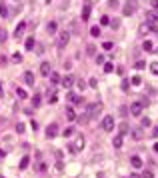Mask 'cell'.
<instances>
[{
  "instance_id": "cell-1",
  "label": "cell",
  "mask_w": 158,
  "mask_h": 178,
  "mask_svg": "<svg viewBox=\"0 0 158 178\" xmlns=\"http://www.w3.org/2000/svg\"><path fill=\"white\" fill-rule=\"evenodd\" d=\"M102 110H104V104L102 102H92L90 106H88V110H86V114H88V118H96Z\"/></svg>"
},
{
  "instance_id": "cell-2",
  "label": "cell",
  "mask_w": 158,
  "mask_h": 178,
  "mask_svg": "<svg viewBox=\"0 0 158 178\" xmlns=\"http://www.w3.org/2000/svg\"><path fill=\"white\" fill-rule=\"evenodd\" d=\"M148 104V100H140V102H132L130 104V108H128V112L132 114V116H140L142 114V108Z\"/></svg>"
},
{
  "instance_id": "cell-3",
  "label": "cell",
  "mask_w": 158,
  "mask_h": 178,
  "mask_svg": "<svg viewBox=\"0 0 158 178\" xmlns=\"http://www.w3.org/2000/svg\"><path fill=\"white\" fill-rule=\"evenodd\" d=\"M136 8H138L136 0H126L124 8H122V14H124V16H132V14L136 12Z\"/></svg>"
},
{
  "instance_id": "cell-4",
  "label": "cell",
  "mask_w": 158,
  "mask_h": 178,
  "mask_svg": "<svg viewBox=\"0 0 158 178\" xmlns=\"http://www.w3.org/2000/svg\"><path fill=\"white\" fill-rule=\"evenodd\" d=\"M84 148V136H76V142H72V144H68V150L72 152V154H76L78 150Z\"/></svg>"
},
{
  "instance_id": "cell-5",
  "label": "cell",
  "mask_w": 158,
  "mask_h": 178,
  "mask_svg": "<svg viewBox=\"0 0 158 178\" xmlns=\"http://www.w3.org/2000/svg\"><path fill=\"white\" fill-rule=\"evenodd\" d=\"M100 126H102V130H106V132H110V130H114V116H104L102 118V122H100Z\"/></svg>"
},
{
  "instance_id": "cell-6",
  "label": "cell",
  "mask_w": 158,
  "mask_h": 178,
  "mask_svg": "<svg viewBox=\"0 0 158 178\" xmlns=\"http://www.w3.org/2000/svg\"><path fill=\"white\" fill-rule=\"evenodd\" d=\"M68 40H70V34H68L66 30H64V32H60V34H58V48H66Z\"/></svg>"
},
{
  "instance_id": "cell-7",
  "label": "cell",
  "mask_w": 158,
  "mask_h": 178,
  "mask_svg": "<svg viewBox=\"0 0 158 178\" xmlns=\"http://www.w3.org/2000/svg\"><path fill=\"white\" fill-rule=\"evenodd\" d=\"M56 134H58V124L56 122L48 124V128H46V136H48V138H54Z\"/></svg>"
},
{
  "instance_id": "cell-8",
  "label": "cell",
  "mask_w": 158,
  "mask_h": 178,
  "mask_svg": "<svg viewBox=\"0 0 158 178\" xmlns=\"http://www.w3.org/2000/svg\"><path fill=\"white\" fill-rule=\"evenodd\" d=\"M146 22L148 24H158V12L156 10H148L146 12Z\"/></svg>"
},
{
  "instance_id": "cell-9",
  "label": "cell",
  "mask_w": 158,
  "mask_h": 178,
  "mask_svg": "<svg viewBox=\"0 0 158 178\" xmlns=\"http://www.w3.org/2000/svg\"><path fill=\"white\" fill-rule=\"evenodd\" d=\"M24 82H26L28 86H34L36 78H34V74H32V72H24Z\"/></svg>"
},
{
  "instance_id": "cell-10",
  "label": "cell",
  "mask_w": 158,
  "mask_h": 178,
  "mask_svg": "<svg viewBox=\"0 0 158 178\" xmlns=\"http://www.w3.org/2000/svg\"><path fill=\"white\" fill-rule=\"evenodd\" d=\"M88 16H90V2H86V4H84V8H82V22H86V20H88Z\"/></svg>"
},
{
  "instance_id": "cell-11",
  "label": "cell",
  "mask_w": 158,
  "mask_h": 178,
  "mask_svg": "<svg viewBox=\"0 0 158 178\" xmlns=\"http://www.w3.org/2000/svg\"><path fill=\"white\" fill-rule=\"evenodd\" d=\"M138 32H140V34H144V36H146L148 32H152V28H150V24H148V22H142V24H140V26H138Z\"/></svg>"
},
{
  "instance_id": "cell-12",
  "label": "cell",
  "mask_w": 158,
  "mask_h": 178,
  "mask_svg": "<svg viewBox=\"0 0 158 178\" xmlns=\"http://www.w3.org/2000/svg\"><path fill=\"white\" fill-rule=\"evenodd\" d=\"M60 84H62L64 88H70V86L74 84V78H72V76H64L62 80H60Z\"/></svg>"
},
{
  "instance_id": "cell-13",
  "label": "cell",
  "mask_w": 158,
  "mask_h": 178,
  "mask_svg": "<svg viewBox=\"0 0 158 178\" xmlns=\"http://www.w3.org/2000/svg\"><path fill=\"white\" fill-rule=\"evenodd\" d=\"M50 72H52V70H50V64H48V62H42V64H40V74H42V76H48Z\"/></svg>"
},
{
  "instance_id": "cell-14",
  "label": "cell",
  "mask_w": 158,
  "mask_h": 178,
  "mask_svg": "<svg viewBox=\"0 0 158 178\" xmlns=\"http://www.w3.org/2000/svg\"><path fill=\"white\" fill-rule=\"evenodd\" d=\"M122 140H124V136H122V134H116V136H114V140H112L114 148H122Z\"/></svg>"
},
{
  "instance_id": "cell-15",
  "label": "cell",
  "mask_w": 158,
  "mask_h": 178,
  "mask_svg": "<svg viewBox=\"0 0 158 178\" xmlns=\"http://www.w3.org/2000/svg\"><path fill=\"white\" fill-rule=\"evenodd\" d=\"M130 164L134 168H140L142 166V158H140V156H130Z\"/></svg>"
},
{
  "instance_id": "cell-16",
  "label": "cell",
  "mask_w": 158,
  "mask_h": 178,
  "mask_svg": "<svg viewBox=\"0 0 158 178\" xmlns=\"http://www.w3.org/2000/svg\"><path fill=\"white\" fill-rule=\"evenodd\" d=\"M24 28H26V22H20L18 26H16V30H14V36H16V38H20L22 32H24Z\"/></svg>"
},
{
  "instance_id": "cell-17",
  "label": "cell",
  "mask_w": 158,
  "mask_h": 178,
  "mask_svg": "<svg viewBox=\"0 0 158 178\" xmlns=\"http://www.w3.org/2000/svg\"><path fill=\"white\" fill-rule=\"evenodd\" d=\"M34 46H36V40H34V36H28V38H26V50H32Z\"/></svg>"
},
{
  "instance_id": "cell-18",
  "label": "cell",
  "mask_w": 158,
  "mask_h": 178,
  "mask_svg": "<svg viewBox=\"0 0 158 178\" xmlns=\"http://www.w3.org/2000/svg\"><path fill=\"white\" fill-rule=\"evenodd\" d=\"M30 164V156H22V160H20V170H26Z\"/></svg>"
},
{
  "instance_id": "cell-19",
  "label": "cell",
  "mask_w": 158,
  "mask_h": 178,
  "mask_svg": "<svg viewBox=\"0 0 158 178\" xmlns=\"http://www.w3.org/2000/svg\"><path fill=\"white\" fill-rule=\"evenodd\" d=\"M40 102H42V96H40V94H34V96H32V106H34V108H38Z\"/></svg>"
},
{
  "instance_id": "cell-20",
  "label": "cell",
  "mask_w": 158,
  "mask_h": 178,
  "mask_svg": "<svg viewBox=\"0 0 158 178\" xmlns=\"http://www.w3.org/2000/svg\"><path fill=\"white\" fill-rule=\"evenodd\" d=\"M0 16H2V18H6V16H8V8H6V4H4V2H0Z\"/></svg>"
},
{
  "instance_id": "cell-21",
  "label": "cell",
  "mask_w": 158,
  "mask_h": 178,
  "mask_svg": "<svg viewBox=\"0 0 158 178\" xmlns=\"http://www.w3.org/2000/svg\"><path fill=\"white\" fill-rule=\"evenodd\" d=\"M66 118L68 120H76V112L72 110V108H66Z\"/></svg>"
},
{
  "instance_id": "cell-22",
  "label": "cell",
  "mask_w": 158,
  "mask_h": 178,
  "mask_svg": "<svg viewBox=\"0 0 158 178\" xmlns=\"http://www.w3.org/2000/svg\"><path fill=\"white\" fill-rule=\"evenodd\" d=\"M72 134H74V128H72V126H68L66 130H62V136H64V138H68V136H72Z\"/></svg>"
},
{
  "instance_id": "cell-23",
  "label": "cell",
  "mask_w": 158,
  "mask_h": 178,
  "mask_svg": "<svg viewBox=\"0 0 158 178\" xmlns=\"http://www.w3.org/2000/svg\"><path fill=\"white\" fill-rule=\"evenodd\" d=\"M112 70H114V64H112V62H106V64H104V72H106V74H110Z\"/></svg>"
},
{
  "instance_id": "cell-24",
  "label": "cell",
  "mask_w": 158,
  "mask_h": 178,
  "mask_svg": "<svg viewBox=\"0 0 158 178\" xmlns=\"http://www.w3.org/2000/svg\"><path fill=\"white\" fill-rule=\"evenodd\" d=\"M48 76H50V80H52V84H56V82H60V76H58L56 72H50Z\"/></svg>"
},
{
  "instance_id": "cell-25",
  "label": "cell",
  "mask_w": 158,
  "mask_h": 178,
  "mask_svg": "<svg viewBox=\"0 0 158 178\" xmlns=\"http://www.w3.org/2000/svg\"><path fill=\"white\" fill-rule=\"evenodd\" d=\"M142 48H144L146 52H152V42H150V40H144V44H142Z\"/></svg>"
},
{
  "instance_id": "cell-26",
  "label": "cell",
  "mask_w": 158,
  "mask_h": 178,
  "mask_svg": "<svg viewBox=\"0 0 158 178\" xmlns=\"http://www.w3.org/2000/svg\"><path fill=\"white\" fill-rule=\"evenodd\" d=\"M150 72H152L154 76H158V62H152V64H150Z\"/></svg>"
},
{
  "instance_id": "cell-27",
  "label": "cell",
  "mask_w": 158,
  "mask_h": 178,
  "mask_svg": "<svg viewBox=\"0 0 158 178\" xmlns=\"http://www.w3.org/2000/svg\"><path fill=\"white\" fill-rule=\"evenodd\" d=\"M118 134H122V136H124V134H128V124H126V122L120 124V132H118Z\"/></svg>"
},
{
  "instance_id": "cell-28",
  "label": "cell",
  "mask_w": 158,
  "mask_h": 178,
  "mask_svg": "<svg viewBox=\"0 0 158 178\" xmlns=\"http://www.w3.org/2000/svg\"><path fill=\"white\" fill-rule=\"evenodd\" d=\"M90 34H92V36H100V26H92Z\"/></svg>"
},
{
  "instance_id": "cell-29",
  "label": "cell",
  "mask_w": 158,
  "mask_h": 178,
  "mask_svg": "<svg viewBox=\"0 0 158 178\" xmlns=\"http://www.w3.org/2000/svg\"><path fill=\"white\" fill-rule=\"evenodd\" d=\"M134 68H136V70H144V68H146V62H142V60H138V62H136V64H134Z\"/></svg>"
},
{
  "instance_id": "cell-30",
  "label": "cell",
  "mask_w": 158,
  "mask_h": 178,
  "mask_svg": "<svg viewBox=\"0 0 158 178\" xmlns=\"http://www.w3.org/2000/svg\"><path fill=\"white\" fill-rule=\"evenodd\" d=\"M130 82H132L134 86H140V84H142V78H140V76H132V80H130Z\"/></svg>"
},
{
  "instance_id": "cell-31",
  "label": "cell",
  "mask_w": 158,
  "mask_h": 178,
  "mask_svg": "<svg viewBox=\"0 0 158 178\" xmlns=\"http://www.w3.org/2000/svg\"><path fill=\"white\" fill-rule=\"evenodd\" d=\"M16 94H18V98H26V96H28L24 88H16Z\"/></svg>"
},
{
  "instance_id": "cell-32",
  "label": "cell",
  "mask_w": 158,
  "mask_h": 178,
  "mask_svg": "<svg viewBox=\"0 0 158 178\" xmlns=\"http://www.w3.org/2000/svg\"><path fill=\"white\" fill-rule=\"evenodd\" d=\"M94 52H96V48H94L92 44H88V46H86V54H88V56H94Z\"/></svg>"
},
{
  "instance_id": "cell-33",
  "label": "cell",
  "mask_w": 158,
  "mask_h": 178,
  "mask_svg": "<svg viewBox=\"0 0 158 178\" xmlns=\"http://www.w3.org/2000/svg\"><path fill=\"white\" fill-rule=\"evenodd\" d=\"M88 86H90V88H98V80H96V78H90V80H88Z\"/></svg>"
},
{
  "instance_id": "cell-34",
  "label": "cell",
  "mask_w": 158,
  "mask_h": 178,
  "mask_svg": "<svg viewBox=\"0 0 158 178\" xmlns=\"http://www.w3.org/2000/svg\"><path fill=\"white\" fill-rule=\"evenodd\" d=\"M56 28H58V26H56V22H50V24H48V32H50V34H54V32H56Z\"/></svg>"
},
{
  "instance_id": "cell-35",
  "label": "cell",
  "mask_w": 158,
  "mask_h": 178,
  "mask_svg": "<svg viewBox=\"0 0 158 178\" xmlns=\"http://www.w3.org/2000/svg\"><path fill=\"white\" fill-rule=\"evenodd\" d=\"M100 24H102V26H108V24H110V16H102Z\"/></svg>"
},
{
  "instance_id": "cell-36",
  "label": "cell",
  "mask_w": 158,
  "mask_h": 178,
  "mask_svg": "<svg viewBox=\"0 0 158 178\" xmlns=\"http://www.w3.org/2000/svg\"><path fill=\"white\" fill-rule=\"evenodd\" d=\"M66 100L68 102H74V100H76V94H74V92H68V94H66Z\"/></svg>"
},
{
  "instance_id": "cell-37",
  "label": "cell",
  "mask_w": 158,
  "mask_h": 178,
  "mask_svg": "<svg viewBox=\"0 0 158 178\" xmlns=\"http://www.w3.org/2000/svg\"><path fill=\"white\" fill-rule=\"evenodd\" d=\"M132 136H134L136 140H140V138H142V132H140V128H136L134 132H132Z\"/></svg>"
},
{
  "instance_id": "cell-38",
  "label": "cell",
  "mask_w": 158,
  "mask_h": 178,
  "mask_svg": "<svg viewBox=\"0 0 158 178\" xmlns=\"http://www.w3.org/2000/svg\"><path fill=\"white\" fill-rule=\"evenodd\" d=\"M140 178H154V174H152V170H144V174Z\"/></svg>"
},
{
  "instance_id": "cell-39",
  "label": "cell",
  "mask_w": 158,
  "mask_h": 178,
  "mask_svg": "<svg viewBox=\"0 0 158 178\" xmlns=\"http://www.w3.org/2000/svg\"><path fill=\"white\" fill-rule=\"evenodd\" d=\"M108 8H118V0H108Z\"/></svg>"
},
{
  "instance_id": "cell-40",
  "label": "cell",
  "mask_w": 158,
  "mask_h": 178,
  "mask_svg": "<svg viewBox=\"0 0 158 178\" xmlns=\"http://www.w3.org/2000/svg\"><path fill=\"white\" fill-rule=\"evenodd\" d=\"M102 48H104V50H112L114 44H112V42H104V44H102Z\"/></svg>"
},
{
  "instance_id": "cell-41",
  "label": "cell",
  "mask_w": 158,
  "mask_h": 178,
  "mask_svg": "<svg viewBox=\"0 0 158 178\" xmlns=\"http://www.w3.org/2000/svg\"><path fill=\"white\" fill-rule=\"evenodd\" d=\"M4 40H6V30L0 28V42H4Z\"/></svg>"
},
{
  "instance_id": "cell-42",
  "label": "cell",
  "mask_w": 158,
  "mask_h": 178,
  "mask_svg": "<svg viewBox=\"0 0 158 178\" xmlns=\"http://www.w3.org/2000/svg\"><path fill=\"white\" fill-rule=\"evenodd\" d=\"M24 128H26V126H24L22 122H18V124H16V130H18V134H20V132H24Z\"/></svg>"
},
{
  "instance_id": "cell-43",
  "label": "cell",
  "mask_w": 158,
  "mask_h": 178,
  "mask_svg": "<svg viewBox=\"0 0 158 178\" xmlns=\"http://www.w3.org/2000/svg\"><path fill=\"white\" fill-rule=\"evenodd\" d=\"M48 102H50V104H56V102H58V96H56V94H52V96L48 98Z\"/></svg>"
},
{
  "instance_id": "cell-44",
  "label": "cell",
  "mask_w": 158,
  "mask_h": 178,
  "mask_svg": "<svg viewBox=\"0 0 158 178\" xmlns=\"http://www.w3.org/2000/svg\"><path fill=\"white\" fill-rule=\"evenodd\" d=\"M12 60H14V62H22V56H20L18 52H16V54L12 56Z\"/></svg>"
},
{
  "instance_id": "cell-45",
  "label": "cell",
  "mask_w": 158,
  "mask_h": 178,
  "mask_svg": "<svg viewBox=\"0 0 158 178\" xmlns=\"http://www.w3.org/2000/svg\"><path fill=\"white\" fill-rule=\"evenodd\" d=\"M110 26H112V28H118V26H120V20H110Z\"/></svg>"
},
{
  "instance_id": "cell-46",
  "label": "cell",
  "mask_w": 158,
  "mask_h": 178,
  "mask_svg": "<svg viewBox=\"0 0 158 178\" xmlns=\"http://www.w3.org/2000/svg\"><path fill=\"white\" fill-rule=\"evenodd\" d=\"M78 88H80V90L86 88V82H84V80H78Z\"/></svg>"
},
{
  "instance_id": "cell-47",
  "label": "cell",
  "mask_w": 158,
  "mask_h": 178,
  "mask_svg": "<svg viewBox=\"0 0 158 178\" xmlns=\"http://www.w3.org/2000/svg\"><path fill=\"white\" fill-rule=\"evenodd\" d=\"M6 62H8V58H6L4 54H0V64H6Z\"/></svg>"
},
{
  "instance_id": "cell-48",
  "label": "cell",
  "mask_w": 158,
  "mask_h": 178,
  "mask_svg": "<svg viewBox=\"0 0 158 178\" xmlns=\"http://www.w3.org/2000/svg\"><path fill=\"white\" fill-rule=\"evenodd\" d=\"M96 62H98V64H102V62H104V56L98 54V56H96Z\"/></svg>"
},
{
  "instance_id": "cell-49",
  "label": "cell",
  "mask_w": 158,
  "mask_h": 178,
  "mask_svg": "<svg viewBox=\"0 0 158 178\" xmlns=\"http://www.w3.org/2000/svg\"><path fill=\"white\" fill-rule=\"evenodd\" d=\"M142 126H150V118H142Z\"/></svg>"
},
{
  "instance_id": "cell-50",
  "label": "cell",
  "mask_w": 158,
  "mask_h": 178,
  "mask_svg": "<svg viewBox=\"0 0 158 178\" xmlns=\"http://www.w3.org/2000/svg\"><path fill=\"white\" fill-rule=\"evenodd\" d=\"M122 90H124V92L128 90V80H122Z\"/></svg>"
},
{
  "instance_id": "cell-51",
  "label": "cell",
  "mask_w": 158,
  "mask_h": 178,
  "mask_svg": "<svg viewBox=\"0 0 158 178\" xmlns=\"http://www.w3.org/2000/svg\"><path fill=\"white\" fill-rule=\"evenodd\" d=\"M152 8H154V10H158V0H152Z\"/></svg>"
},
{
  "instance_id": "cell-52",
  "label": "cell",
  "mask_w": 158,
  "mask_h": 178,
  "mask_svg": "<svg viewBox=\"0 0 158 178\" xmlns=\"http://www.w3.org/2000/svg\"><path fill=\"white\" fill-rule=\"evenodd\" d=\"M152 134H154V138H158V126L154 128V132H152Z\"/></svg>"
},
{
  "instance_id": "cell-53",
  "label": "cell",
  "mask_w": 158,
  "mask_h": 178,
  "mask_svg": "<svg viewBox=\"0 0 158 178\" xmlns=\"http://www.w3.org/2000/svg\"><path fill=\"white\" fill-rule=\"evenodd\" d=\"M154 152H158V142H156V144H154Z\"/></svg>"
},
{
  "instance_id": "cell-54",
  "label": "cell",
  "mask_w": 158,
  "mask_h": 178,
  "mask_svg": "<svg viewBox=\"0 0 158 178\" xmlns=\"http://www.w3.org/2000/svg\"><path fill=\"white\" fill-rule=\"evenodd\" d=\"M130 178H140V176H138V174H130Z\"/></svg>"
},
{
  "instance_id": "cell-55",
  "label": "cell",
  "mask_w": 158,
  "mask_h": 178,
  "mask_svg": "<svg viewBox=\"0 0 158 178\" xmlns=\"http://www.w3.org/2000/svg\"><path fill=\"white\" fill-rule=\"evenodd\" d=\"M16 2H20V0H16Z\"/></svg>"
},
{
  "instance_id": "cell-56",
  "label": "cell",
  "mask_w": 158,
  "mask_h": 178,
  "mask_svg": "<svg viewBox=\"0 0 158 178\" xmlns=\"http://www.w3.org/2000/svg\"><path fill=\"white\" fill-rule=\"evenodd\" d=\"M154 52H158V50H154Z\"/></svg>"
},
{
  "instance_id": "cell-57",
  "label": "cell",
  "mask_w": 158,
  "mask_h": 178,
  "mask_svg": "<svg viewBox=\"0 0 158 178\" xmlns=\"http://www.w3.org/2000/svg\"><path fill=\"white\" fill-rule=\"evenodd\" d=\"M0 178H4V176H0Z\"/></svg>"
}]
</instances>
